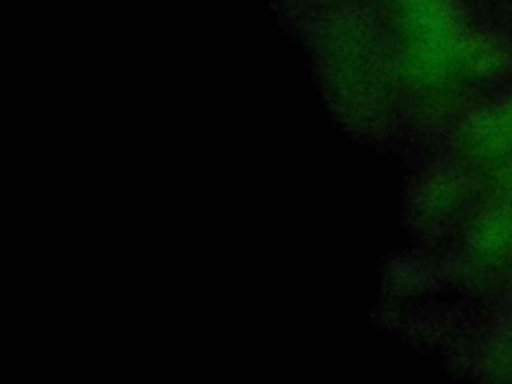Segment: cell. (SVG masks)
I'll use <instances>...</instances> for the list:
<instances>
[{
    "label": "cell",
    "instance_id": "obj_1",
    "mask_svg": "<svg viewBox=\"0 0 512 384\" xmlns=\"http://www.w3.org/2000/svg\"><path fill=\"white\" fill-rule=\"evenodd\" d=\"M466 146L476 158L508 160L512 154V104L506 100L476 114L466 130Z\"/></svg>",
    "mask_w": 512,
    "mask_h": 384
},
{
    "label": "cell",
    "instance_id": "obj_2",
    "mask_svg": "<svg viewBox=\"0 0 512 384\" xmlns=\"http://www.w3.org/2000/svg\"><path fill=\"white\" fill-rule=\"evenodd\" d=\"M472 250L488 266L512 262V206L498 202L472 228Z\"/></svg>",
    "mask_w": 512,
    "mask_h": 384
},
{
    "label": "cell",
    "instance_id": "obj_3",
    "mask_svg": "<svg viewBox=\"0 0 512 384\" xmlns=\"http://www.w3.org/2000/svg\"><path fill=\"white\" fill-rule=\"evenodd\" d=\"M494 184H496V194L500 202L512 206V160L510 158L498 166Z\"/></svg>",
    "mask_w": 512,
    "mask_h": 384
},
{
    "label": "cell",
    "instance_id": "obj_4",
    "mask_svg": "<svg viewBox=\"0 0 512 384\" xmlns=\"http://www.w3.org/2000/svg\"><path fill=\"white\" fill-rule=\"evenodd\" d=\"M508 102H510V104H512V98H510V100H508Z\"/></svg>",
    "mask_w": 512,
    "mask_h": 384
}]
</instances>
